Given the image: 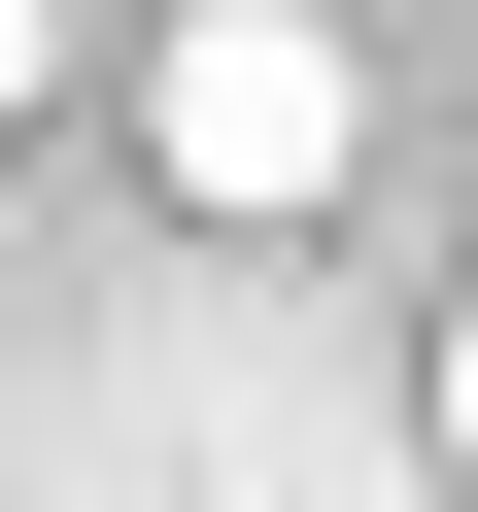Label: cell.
Listing matches in <instances>:
<instances>
[{
  "label": "cell",
  "instance_id": "6da1fadb",
  "mask_svg": "<svg viewBox=\"0 0 478 512\" xmlns=\"http://www.w3.org/2000/svg\"><path fill=\"white\" fill-rule=\"evenodd\" d=\"M137 137H171V205H239V239H308V205H342V137H376V69L308 35V0H171V69H137Z\"/></svg>",
  "mask_w": 478,
  "mask_h": 512
},
{
  "label": "cell",
  "instance_id": "7a4b0ae2",
  "mask_svg": "<svg viewBox=\"0 0 478 512\" xmlns=\"http://www.w3.org/2000/svg\"><path fill=\"white\" fill-rule=\"evenodd\" d=\"M0 103H69V0H0Z\"/></svg>",
  "mask_w": 478,
  "mask_h": 512
},
{
  "label": "cell",
  "instance_id": "3957f363",
  "mask_svg": "<svg viewBox=\"0 0 478 512\" xmlns=\"http://www.w3.org/2000/svg\"><path fill=\"white\" fill-rule=\"evenodd\" d=\"M444 478H478V308H444Z\"/></svg>",
  "mask_w": 478,
  "mask_h": 512
}]
</instances>
